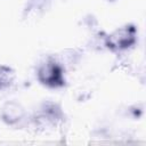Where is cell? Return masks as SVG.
<instances>
[{
  "mask_svg": "<svg viewBox=\"0 0 146 146\" xmlns=\"http://www.w3.org/2000/svg\"><path fill=\"white\" fill-rule=\"evenodd\" d=\"M51 0H27L25 8H24V14L23 17H34L39 16L40 14L44 13V10L50 6Z\"/></svg>",
  "mask_w": 146,
  "mask_h": 146,
  "instance_id": "cell-4",
  "label": "cell"
},
{
  "mask_svg": "<svg viewBox=\"0 0 146 146\" xmlns=\"http://www.w3.org/2000/svg\"><path fill=\"white\" fill-rule=\"evenodd\" d=\"M15 79V72L11 67L0 65V90L8 88Z\"/></svg>",
  "mask_w": 146,
  "mask_h": 146,
  "instance_id": "cell-5",
  "label": "cell"
},
{
  "mask_svg": "<svg viewBox=\"0 0 146 146\" xmlns=\"http://www.w3.org/2000/svg\"><path fill=\"white\" fill-rule=\"evenodd\" d=\"M36 78L40 83L49 88H59L65 84L64 68L51 56H48L39 64Z\"/></svg>",
  "mask_w": 146,
  "mask_h": 146,
  "instance_id": "cell-1",
  "label": "cell"
},
{
  "mask_svg": "<svg viewBox=\"0 0 146 146\" xmlns=\"http://www.w3.org/2000/svg\"><path fill=\"white\" fill-rule=\"evenodd\" d=\"M137 41V30L133 25H125L115 30L106 38V46L115 51L127 50Z\"/></svg>",
  "mask_w": 146,
  "mask_h": 146,
  "instance_id": "cell-2",
  "label": "cell"
},
{
  "mask_svg": "<svg viewBox=\"0 0 146 146\" xmlns=\"http://www.w3.org/2000/svg\"><path fill=\"white\" fill-rule=\"evenodd\" d=\"M107 1H115V0H107Z\"/></svg>",
  "mask_w": 146,
  "mask_h": 146,
  "instance_id": "cell-6",
  "label": "cell"
},
{
  "mask_svg": "<svg viewBox=\"0 0 146 146\" xmlns=\"http://www.w3.org/2000/svg\"><path fill=\"white\" fill-rule=\"evenodd\" d=\"M25 115L24 108L16 102H8L1 108V117L8 124H15L23 120Z\"/></svg>",
  "mask_w": 146,
  "mask_h": 146,
  "instance_id": "cell-3",
  "label": "cell"
}]
</instances>
